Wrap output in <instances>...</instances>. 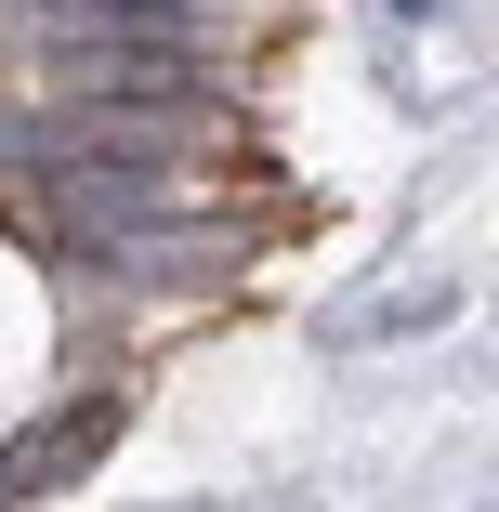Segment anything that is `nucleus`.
<instances>
[{
    "mask_svg": "<svg viewBox=\"0 0 499 512\" xmlns=\"http://www.w3.org/2000/svg\"><path fill=\"white\" fill-rule=\"evenodd\" d=\"M447 316H460V276H408V289H368V302H342V316H316V342L329 355H368V342H421Z\"/></svg>",
    "mask_w": 499,
    "mask_h": 512,
    "instance_id": "1",
    "label": "nucleus"
},
{
    "mask_svg": "<svg viewBox=\"0 0 499 512\" xmlns=\"http://www.w3.org/2000/svg\"><path fill=\"white\" fill-rule=\"evenodd\" d=\"M106 421L119 407H66V421H40L27 447H0V499H40V473H79L92 447H106Z\"/></svg>",
    "mask_w": 499,
    "mask_h": 512,
    "instance_id": "2",
    "label": "nucleus"
},
{
    "mask_svg": "<svg viewBox=\"0 0 499 512\" xmlns=\"http://www.w3.org/2000/svg\"><path fill=\"white\" fill-rule=\"evenodd\" d=\"M394 14H460V0H394Z\"/></svg>",
    "mask_w": 499,
    "mask_h": 512,
    "instance_id": "3",
    "label": "nucleus"
}]
</instances>
